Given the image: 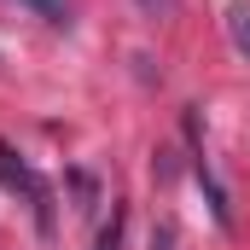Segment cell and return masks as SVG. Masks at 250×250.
I'll list each match as a JSON object with an SVG mask.
<instances>
[{
    "label": "cell",
    "mask_w": 250,
    "mask_h": 250,
    "mask_svg": "<svg viewBox=\"0 0 250 250\" xmlns=\"http://www.w3.org/2000/svg\"><path fill=\"white\" fill-rule=\"evenodd\" d=\"M18 6H29V12H35V18H47V23H64V18H70V6H64V0H18Z\"/></svg>",
    "instance_id": "277c9868"
},
{
    "label": "cell",
    "mask_w": 250,
    "mask_h": 250,
    "mask_svg": "<svg viewBox=\"0 0 250 250\" xmlns=\"http://www.w3.org/2000/svg\"><path fill=\"white\" fill-rule=\"evenodd\" d=\"M0 187L23 192V198L35 204V215H41V227L53 221V215H47V187H41V175H35V169H29V163H23V157L12 151V146H0Z\"/></svg>",
    "instance_id": "6da1fadb"
},
{
    "label": "cell",
    "mask_w": 250,
    "mask_h": 250,
    "mask_svg": "<svg viewBox=\"0 0 250 250\" xmlns=\"http://www.w3.org/2000/svg\"><path fill=\"white\" fill-rule=\"evenodd\" d=\"M123 245V204H111V221L99 227V239H93V250H117Z\"/></svg>",
    "instance_id": "3957f363"
},
{
    "label": "cell",
    "mask_w": 250,
    "mask_h": 250,
    "mask_svg": "<svg viewBox=\"0 0 250 250\" xmlns=\"http://www.w3.org/2000/svg\"><path fill=\"white\" fill-rule=\"evenodd\" d=\"M227 35H233V47L250 59V0H233L227 6Z\"/></svg>",
    "instance_id": "7a4b0ae2"
}]
</instances>
